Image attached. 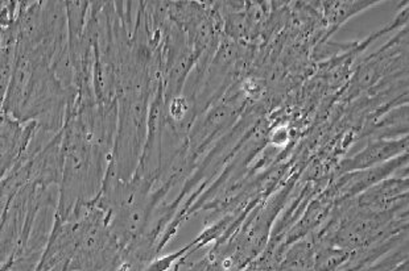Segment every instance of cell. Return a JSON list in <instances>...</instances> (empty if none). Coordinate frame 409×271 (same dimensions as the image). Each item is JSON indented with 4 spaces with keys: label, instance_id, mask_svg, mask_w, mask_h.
I'll list each match as a JSON object with an SVG mask.
<instances>
[{
    "label": "cell",
    "instance_id": "2",
    "mask_svg": "<svg viewBox=\"0 0 409 271\" xmlns=\"http://www.w3.org/2000/svg\"><path fill=\"white\" fill-rule=\"evenodd\" d=\"M188 108L189 104L188 102H186L185 98H182V96L176 98L171 106V113L172 116H173V119L181 120L182 117L185 116V113L188 112Z\"/></svg>",
    "mask_w": 409,
    "mask_h": 271
},
{
    "label": "cell",
    "instance_id": "1",
    "mask_svg": "<svg viewBox=\"0 0 409 271\" xmlns=\"http://www.w3.org/2000/svg\"><path fill=\"white\" fill-rule=\"evenodd\" d=\"M391 149V145H374L368 148L364 153H362L360 155L356 157V159L354 161V166H363V165H368L372 161H379V159H383V157L385 155V150Z\"/></svg>",
    "mask_w": 409,
    "mask_h": 271
},
{
    "label": "cell",
    "instance_id": "3",
    "mask_svg": "<svg viewBox=\"0 0 409 271\" xmlns=\"http://www.w3.org/2000/svg\"><path fill=\"white\" fill-rule=\"evenodd\" d=\"M274 141L276 144H284V142L288 141V130L285 128H280L275 132L274 134Z\"/></svg>",
    "mask_w": 409,
    "mask_h": 271
}]
</instances>
